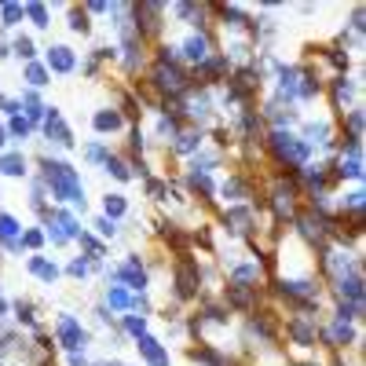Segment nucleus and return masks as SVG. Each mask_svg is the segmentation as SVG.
<instances>
[{
  "mask_svg": "<svg viewBox=\"0 0 366 366\" xmlns=\"http://www.w3.org/2000/svg\"><path fill=\"white\" fill-rule=\"evenodd\" d=\"M8 56V45H0V59H4Z\"/></svg>",
  "mask_w": 366,
  "mask_h": 366,
  "instance_id": "obj_63",
  "label": "nucleus"
},
{
  "mask_svg": "<svg viewBox=\"0 0 366 366\" xmlns=\"http://www.w3.org/2000/svg\"><path fill=\"white\" fill-rule=\"evenodd\" d=\"M48 70H56V73H73V66H77V56L66 48V45H51L48 48V62H45Z\"/></svg>",
  "mask_w": 366,
  "mask_h": 366,
  "instance_id": "obj_25",
  "label": "nucleus"
},
{
  "mask_svg": "<svg viewBox=\"0 0 366 366\" xmlns=\"http://www.w3.org/2000/svg\"><path fill=\"white\" fill-rule=\"evenodd\" d=\"M172 15L183 19V23H191V26H195V34H209L212 4H195V0H183V4H172Z\"/></svg>",
  "mask_w": 366,
  "mask_h": 366,
  "instance_id": "obj_13",
  "label": "nucleus"
},
{
  "mask_svg": "<svg viewBox=\"0 0 366 366\" xmlns=\"http://www.w3.org/2000/svg\"><path fill=\"white\" fill-rule=\"evenodd\" d=\"M132 311H136V315H150V311H154V304H150L147 293H132Z\"/></svg>",
  "mask_w": 366,
  "mask_h": 366,
  "instance_id": "obj_54",
  "label": "nucleus"
},
{
  "mask_svg": "<svg viewBox=\"0 0 366 366\" xmlns=\"http://www.w3.org/2000/svg\"><path fill=\"white\" fill-rule=\"evenodd\" d=\"M319 344L322 348H330V352H359L363 348V330L355 326V322H337V319H330V322H319Z\"/></svg>",
  "mask_w": 366,
  "mask_h": 366,
  "instance_id": "obj_5",
  "label": "nucleus"
},
{
  "mask_svg": "<svg viewBox=\"0 0 366 366\" xmlns=\"http://www.w3.org/2000/svg\"><path fill=\"white\" fill-rule=\"evenodd\" d=\"M117 326H121V333H128V337L136 341V337H143V333H147V315H136V311H125Z\"/></svg>",
  "mask_w": 366,
  "mask_h": 366,
  "instance_id": "obj_32",
  "label": "nucleus"
},
{
  "mask_svg": "<svg viewBox=\"0 0 366 366\" xmlns=\"http://www.w3.org/2000/svg\"><path fill=\"white\" fill-rule=\"evenodd\" d=\"M29 132H34V125H29L26 117H19V114H15V117H12V125H8V136H12V139H26Z\"/></svg>",
  "mask_w": 366,
  "mask_h": 366,
  "instance_id": "obj_47",
  "label": "nucleus"
},
{
  "mask_svg": "<svg viewBox=\"0 0 366 366\" xmlns=\"http://www.w3.org/2000/svg\"><path fill=\"white\" fill-rule=\"evenodd\" d=\"M66 271H70L73 278H88V275H92V264L84 260V256H73V260L66 264Z\"/></svg>",
  "mask_w": 366,
  "mask_h": 366,
  "instance_id": "obj_49",
  "label": "nucleus"
},
{
  "mask_svg": "<svg viewBox=\"0 0 366 366\" xmlns=\"http://www.w3.org/2000/svg\"><path fill=\"white\" fill-rule=\"evenodd\" d=\"M12 311H15V322H23V326H29V330H40L37 326V308L29 304V300H15Z\"/></svg>",
  "mask_w": 366,
  "mask_h": 366,
  "instance_id": "obj_35",
  "label": "nucleus"
},
{
  "mask_svg": "<svg viewBox=\"0 0 366 366\" xmlns=\"http://www.w3.org/2000/svg\"><path fill=\"white\" fill-rule=\"evenodd\" d=\"M136 348H139V355H143L147 366H172V355L165 352V344H161L158 337H150V333L136 337Z\"/></svg>",
  "mask_w": 366,
  "mask_h": 366,
  "instance_id": "obj_20",
  "label": "nucleus"
},
{
  "mask_svg": "<svg viewBox=\"0 0 366 366\" xmlns=\"http://www.w3.org/2000/svg\"><path fill=\"white\" fill-rule=\"evenodd\" d=\"M125 212H128V198H125V195H106V198H103V217H106V220L117 223Z\"/></svg>",
  "mask_w": 366,
  "mask_h": 366,
  "instance_id": "obj_33",
  "label": "nucleus"
},
{
  "mask_svg": "<svg viewBox=\"0 0 366 366\" xmlns=\"http://www.w3.org/2000/svg\"><path fill=\"white\" fill-rule=\"evenodd\" d=\"M4 143H8V128L0 125V147H4Z\"/></svg>",
  "mask_w": 366,
  "mask_h": 366,
  "instance_id": "obj_62",
  "label": "nucleus"
},
{
  "mask_svg": "<svg viewBox=\"0 0 366 366\" xmlns=\"http://www.w3.org/2000/svg\"><path fill=\"white\" fill-rule=\"evenodd\" d=\"M183 183H187V195H198L206 206H212V198H217V180H212L209 172H187Z\"/></svg>",
  "mask_w": 366,
  "mask_h": 366,
  "instance_id": "obj_23",
  "label": "nucleus"
},
{
  "mask_svg": "<svg viewBox=\"0 0 366 366\" xmlns=\"http://www.w3.org/2000/svg\"><path fill=\"white\" fill-rule=\"evenodd\" d=\"M330 366H359V359H355V363H348V359H344V352H333Z\"/></svg>",
  "mask_w": 366,
  "mask_h": 366,
  "instance_id": "obj_59",
  "label": "nucleus"
},
{
  "mask_svg": "<svg viewBox=\"0 0 366 366\" xmlns=\"http://www.w3.org/2000/svg\"><path fill=\"white\" fill-rule=\"evenodd\" d=\"M231 136H234V132H231V128H223V125H217V128H212V139H217V147H220V150H228V147L234 143Z\"/></svg>",
  "mask_w": 366,
  "mask_h": 366,
  "instance_id": "obj_55",
  "label": "nucleus"
},
{
  "mask_svg": "<svg viewBox=\"0 0 366 366\" xmlns=\"http://www.w3.org/2000/svg\"><path fill=\"white\" fill-rule=\"evenodd\" d=\"M12 51H15L19 59H34V56H37V48H34V40H29V37H19Z\"/></svg>",
  "mask_w": 366,
  "mask_h": 366,
  "instance_id": "obj_52",
  "label": "nucleus"
},
{
  "mask_svg": "<svg viewBox=\"0 0 366 366\" xmlns=\"http://www.w3.org/2000/svg\"><path fill=\"white\" fill-rule=\"evenodd\" d=\"M84 12H92V15H103V12H110V4H103V0H92V4H84Z\"/></svg>",
  "mask_w": 366,
  "mask_h": 366,
  "instance_id": "obj_58",
  "label": "nucleus"
},
{
  "mask_svg": "<svg viewBox=\"0 0 366 366\" xmlns=\"http://www.w3.org/2000/svg\"><path fill=\"white\" fill-rule=\"evenodd\" d=\"M311 51H319V56H322V59H326V62H330V66H333V70H337V73H344V77H348L352 56H348V51H344V48H337V45H330V48H311Z\"/></svg>",
  "mask_w": 366,
  "mask_h": 366,
  "instance_id": "obj_28",
  "label": "nucleus"
},
{
  "mask_svg": "<svg viewBox=\"0 0 366 366\" xmlns=\"http://www.w3.org/2000/svg\"><path fill=\"white\" fill-rule=\"evenodd\" d=\"M355 95H359V81L344 77V73H337V77L330 81V103H333V110H337V114H348L352 110Z\"/></svg>",
  "mask_w": 366,
  "mask_h": 366,
  "instance_id": "obj_15",
  "label": "nucleus"
},
{
  "mask_svg": "<svg viewBox=\"0 0 366 366\" xmlns=\"http://www.w3.org/2000/svg\"><path fill=\"white\" fill-rule=\"evenodd\" d=\"M0 172H4V176H26V158L19 154V150L4 154L0 158Z\"/></svg>",
  "mask_w": 366,
  "mask_h": 366,
  "instance_id": "obj_36",
  "label": "nucleus"
},
{
  "mask_svg": "<svg viewBox=\"0 0 366 366\" xmlns=\"http://www.w3.org/2000/svg\"><path fill=\"white\" fill-rule=\"evenodd\" d=\"M92 125H95V132H117V128H125V117H121V110L106 106V110H99L92 117Z\"/></svg>",
  "mask_w": 366,
  "mask_h": 366,
  "instance_id": "obj_30",
  "label": "nucleus"
},
{
  "mask_svg": "<svg viewBox=\"0 0 366 366\" xmlns=\"http://www.w3.org/2000/svg\"><path fill=\"white\" fill-rule=\"evenodd\" d=\"M165 12L169 8L161 4V0H143V4H128V19H132L136 34L139 37H158L161 26H165Z\"/></svg>",
  "mask_w": 366,
  "mask_h": 366,
  "instance_id": "obj_6",
  "label": "nucleus"
},
{
  "mask_svg": "<svg viewBox=\"0 0 366 366\" xmlns=\"http://www.w3.org/2000/svg\"><path fill=\"white\" fill-rule=\"evenodd\" d=\"M147 198H150V202H165V198H169V180L150 176V180H147Z\"/></svg>",
  "mask_w": 366,
  "mask_h": 366,
  "instance_id": "obj_46",
  "label": "nucleus"
},
{
  "mask_svg": "<svg viewBox=\"0 0 366 366\" xmlns=\"http://www.w3.org/2000/svg\"><path fill=\"white\" fill-rule=\"evenodd\" d=\"M330 293H333V300H352V304H363V297H366V289H363V267H359V271H348V275L333 278Z\"/></svg>",
  "mask_w": 366,
  "mask_h": 366,
  "instance_id": "obj_14",
  "label": "nucleus"
},
{
  "mask_svg": "<svg viewBox=\"0 0 366 366\" xmlns=\"http://www.w3.org/2000/svg\"><path fill=\"white\" fill-rule=\"evenodd\" d=\"M40 180H45V187L51 191L56 202H73L84 212V187H81V176L73 172V165L56 161V158H40Z\"/></svg>",
  "mask_w": 366,
  "mask_h": 366,
  "instance_id": "obj_1",
  "label": "nucleus"
},
{
  "mask_svg": "<svg viewBox=\"0 0 366 366\" xmlns=\"http://www.w3.org/2000/svg\"><path fill=\"white\" fill-rule=\"evenodd\" d=\"M23 239V249H40L45 245V231H26V234H19Z\"/></svg>",
  "mask_w": 366,
  "mask_h": 366,
  "instance_id": "obj_53",
  "label": "nucleus"
},
{
  "mask_svg": "<svg viewBox=\"0 0 366 366\" xmlns=\"http://www.w3.org/2000/svg\"><path fill=\"white\" fill-rule=\"evenodd\" d=\"M84 158H88L92 165H106V158H110V150H106L103 143H88V147H84Z\"/></svg>",
  "mask_w": 366,
  "mask_h": 366,
  "instance_id": "obj_48",
  "label": "nucleus"
},
{
  "mask_svg": "<svg viewBox=\"0 0 366 366\" xmlns=\"http://www.w3.org/2000/svg\"><path fill=\"white\" fill-rule=\"evenodd\" d=\"M103 304L110 308V311H132V293H128L125 286H106V297H103Z\"/></svg>",
  "mask_w": 366,
  "mask_h": 366,
  "instance_id": "obj_29",
  "label": "nucleus"
},
{
  "mask_svg": "<svg viewBox=\"0 0 366 366\" xmlns=\"http://www.w3.org/2000/svg\"><path fill=\"white\" fill-rule=\"evenodd\" d=\"M143 147H147V139H143V128L132 125L128 128V158H143Z\"/></svg>",
  "mask_w": 366,
  "mask_h": 366,
  "instance_id": "obj_42",
  "label": "nucleus"
},
{
  "mask_svg": "<svg viewBox=\"0 0 366 366\" xmlns=\"http://www.w3.org/2000/svg\"><path fill=\"white\" fill-rule=\"evenodd\" d=\"M70 29L81 37L92 34V23H88V12H84V8H70Z\"/></svg>",
  "mask_w": 366,
  "mask_h": 366,
  "instance_id": "obj_38",
  "label": "nucleus"
},
{
  "mask_svg": "<svg viewBox=\"0 0 366 366\" xmlns=\"http://www.w3.org/2000/svg\"><path fill=\"white\" fill-rule=\"evenodd\" d=\"M363 29H366V8L355 4V8H352V34L363 37Z\"/></svg>",
  "mask_w": 366,
  "mask_h": 366,
  "instance_id": "obj_51",
  "label": "nucleus"
},
{
  "mask_svg": "<svg viewBox=\"0 0 366 366\" xmlns=\"http://www.w3.org/2000/svg\"><path fill=\"white\" fill-rule=\"evenodd\" d=\"M341 125L348 132V139H363V106H352L348 114H341Z\"/></svg>",
  "mask_w": 366,
  "mask_h": 366,
  "instance_id": "obj_34",
  "label": "nucleus"
},
{
  "mask_svg": "<svg viewBox=\"0 0 366 366\" xmlns=\"http://www.w3.org/2000/svg\"><path fill=\"white\" fill-rule=\"evenodd\" d=\"M212 56V40H209V34H191L187 40L180 45V59L183 62H191V66H202Z\"/></svg>",
  "mask_w": 366,
  "mask_h": 366,
  "instance_id": "obj_17",
  "label": "nucleus"
},
{
  "mask_svg": "<svg viewBox=\"0 0 366 366\" xmlns=\"http://www.w3.org/2000/svg\"><path fill=\"white\" fill-rule=\"evenodd\" d=\"M260 117H264V125H271V128H293L300 121V114L293 110V106H282V103H275V99L264 103Z\"/></svg>",
  "mask_w": 366,
  "mask_h": 366,
  "instance_id": "obj_21",
  "label": "nucleus"
},
{
  "mask_svg": "<svg viewBox=\"0 0 366 366\" xmlns=\"http://www.w3.org/2000/svg\"><path fill=\"white\" fill-rule=\"evenodd\" d=\"M84 73H88V77H99V59H88V62H84Z\"/></svg>",
  "mask_w": 366,
  "mask_h": 366,
  "instance_id": "obj_60",
  "label": "nucleus"
},
{
  "mask_svg": "<svg viewBox=\"0 0 366 366\" xmlns=\"http://www.w3.org/2000/svg\"><path fill=\"white\" fill-rule=\"evenodd\" d=\"M220 223H223V231L239 234V239H249L256 231V212L249 206H228L220 212Z\"/></svg>",
  "mask_w": 366,
  "mask_h": 366,
  "instance_id": "obj_11",
  "label": "nucleus"
},
{
  "mask_svg": "<svg viewBox=\"0 0 366 366\" xmlns=\"http://www.w3.org/2000/svg\"><path fill=\"white\" fill-rule=\"evenodd\" d=\"M95 231H99L103 239H117V223H114V220H106V217L95 220Z\"/></svg>",
  "mask_w": 366,
  "mask_h": 366,
  "instance_id": "obj_56",
  "label": "nucleus"
},
{
  "mask_svg": "<svg viewBox=\"0 0 366 366\" xmlns=\"http://www.w3.org/2000/svg\"><path fill=\"white\" fill-rule=\"evenodd\" d=\"M264 300V289H239V286H223L220 304L231 311V315H253Z\"/></svg>",
  "mask_w": 366,
  "mask_h": 366,
  "instance_id": "obj_9",
  "label": "nucleus"
},
{
  "mask_svg": "<svg viewBox=\"0 0 366 366\" xmlns=\"http://www.w3.org/2000/svg\"><path fill=\"white\" fill-rule=\"evenodd\" d=\"M202 289H206V267H202V260L191 253L176 256V264H172V297H176V304L198 300Z\"/></svg>",
  "mask_w": 366,
  "mask_h": 366,
  "instance_id": "obj_2",
  "label": "nucleus"
},
{
  "mask_svg": "<svg viewBox=\"0 0 366 366\" xmlns=\"http://www.w3.org/2000/svg\"><path fill=\"white\" fill-rule=\"evenodd\" d=\"M187 359L198 363V366H234V359H231L228 352H220L217 344H206V341L191 344V348H187Z\"/></svg>",
  "mask_w": 366,
  "mask_h": 366,
  "instance_id": "obj_18",
  "label": "nucleus"
},
{
  "mask_svg": "<svg viewBox=\"0 0 366 366\" xmlns=\"http://www.w3.org/2000/svg\"><path fill=\"white\" fill-rule=\"evenodd\" d=\"M286 366H322V363H315V359H304V363H286Z\"/></svg>",
  "mask_w": 366,
  "mask_h": 366,
  "instance_id": "obj_61",
  "label": "nucleus"
},
{
  "mask_svg": "<svg viewBox=\"0 0 366 366\" xmlns=\"http://www.w3.org/2000/svg\"><path fill=\"white\" fill-rule=\"evenodd\" d=\"M143 84L158 95L161 103H165V99H180V95L191 88V70L183 66V62H180V66H158V62H154V66L147 70Z\"/></svg>",
  "mask_w": 366,
  "mask_h": 366,
  "instance_id": "obj_3",
  "label": "nucleus"
},
{
  "mask_svg": "<svg viewBox=\"0 0 366 366\" xmlns=\"http://www.w3.org/2000/svg\"><path fill=\"white\" fill-rule=\"evenodd\" d=\"M117 286H125L128 293H147L150 286V267L139 253H128L121 264H117Z\"/></svg>",
  "mask_w": 366,
  "mask_h": 366,
  "instance_id": "obj_7",
  "label": "nucleus"
},
{
  "mask_svg": "<svg viewBox=\"0 0 366 366\" xmlns=\"http://www.w3.org/2000/svg\"><path fill=\"white\" fill-rule=\"evenodd\" d=\"M88 330H81V322L73 315H59L56 322V344H62L66 352H84L88 348Z\"/></svg>",
  "mask_w": 366,
  "mask_h": 366,
  "instance_id": "obj_10",
  "label": "nucleus"
},
{
  "mask_svg": "<svg viewBox=\"0 0 366 366\" xmlns=\"http://www.w3.org/2000/svg\"><path fill=\"white\" fill-rule=\"evenodd\" d=\"M121 117L125 121H139V117H143V103H139L132 92H125V99H121Z\"/></svg>",
  "mask_w": 366,
  "mask_h": 366,
  "instance_id": "obj_39",
  "label": "nucleus"
},
{
  "mask_svg": "<svg viewBox=\"0 0 366 366\" xmlns=\"http://www.w3.org/2000/svg\"><path fill=\"white\" fill-rule=\"evenodd\" d=\"M45 136L56 139L59 147H73V132H70V125L62 121V114L56 110V106H48V110H45Z\"/></svg>",
  "mask_w": 366,
  "mask_h": 366,
  "instance_id": "obj_22",
  "label": "nucleus"
},
{
  "mask_svg": "<svg viewBox=\"0 0 366 366\" xmlns=\"http://www.w3.org/2000/svg\"><path fill=\"white\" fill-rule=\"evenodd\" d=\"M198 315H202V322H212V326H231V311L206 293L198 297Z\"/></svg>",
  "mask_w": 366,
  "mask_h": 366,
  "instance_id": "obj_24",
  "label": "nucleus"
},
{
  "mask_svg": "<svg viewBox=\"0 0 366 366\" xmlns=\"http://www.w3.org/2000/svg\"><path fill=\"white\" fill-rule=\"evenodd\" d=\"M26 81H29V88H45V84H48V66L29 62V66H26Z\"/></svg>",
  "mask_w": 366,
  "mask_h": 366,
  "instance_id": "obj_45",
  "label": "nucleus"
},
{
  "mask_svg": "<svg viewBox=\"0 0 366 366\" xmlns=\"http://www.w3.org/2000/svg\"><path fill=\"white\" fill-rule=\"evenodd\" d=\"M363 315H366L363 304H352V300H333V319H337V322H355V326H359Z\"/></svg>",
  "mask_w": 366,
  "mask_h": 366,
  "instance_id": "obj_31",
  "label": "nucleus"
},
{
  "mask_svg": "<svg viewBox=\"0 0 366 366\" xmlns=\"http://www.w3.org/2000/svg\"><path fill=\"white\" fill-rule=\"evenodd\" d=\"M26 267H29V275H37L40 282H48V286L59 278V267H56V260H48V256H29Z\"/></svg>",
  "mask_w": 366,
  "mask_h": 366,
  "instance_id": "obj_27",
  "label": "nucleus"
},
{
  "mask_svg": "<svg viewBox=\"0 0 366 366\" xmlns=\"http://www.w3.org/2000/svg\"><path fill=\"white\" fill-rule=\"evenodd\" d=\"M228 286H239V289H264L267 286V275L256 260H239L228 271Z\"/></svg>",
  "mask_w": 366,
  "mask_h": 366,
  "instance_id": "obj_12",
  "label": "nucleus"
},
{
  "mask_svg": "<svg viewBox=\"0 0 366 366\" xmlns=\"http://www.w3.org/2000/svg\"><path fill=\"white\" fill-rule=\"evenodd\" d=\"M0 110H4V114H19V110H23V103H19V99H0Z\"/></svg>",
  "mask_w": 366,
  "mask_h": 366,
  "instance_id": "obj_57",
  "label": "nucleus"
},
{
  "mask_svg": "<svg viewBox=\"0 0 366 366\" xmlns=\"http://www.w3.org/2000/svg\"><path fill=\"white\" fill-rule=\"evenodd\" d=\"M180 128H183V121H180V117H172V114H161V117H158V128H154V136H158V139H176V136H180Z\"/></svg>",
  "mask_w": 366,
  "mask_h": 366,
  "instance_id": "obj_37",
  "label": "nucleus"
},
{
  "mask_svg": "<svg viewBox=\"0 0 366 366\" xmlns=\"http://www.w3.org/2000/svg\"><path fill=\"white\" fill-rule=\"evenodd\" d=\"M315 95H322V77L311 66H300V81H297V99H315Z\"/></svg>",
  "mask_w": 366,
  "mask_h": 366,
  "instance_id": "obj_26",
  "label": "nucleus"
},
{
  "mask_svg": "<svg viewBox=\"0 0 366 366\" xmlns=\"http://www.w3.org/2000/svg\"><path fill=\"white\" fill-rule=\"evenodd\" d=\"M282 337L293 344V348L311 352L319 344V319H304V315H289L282 322Z\"/></svg>",
  "mask_w": 366,
  "mask_h": 366,
  "instance_id": "obj_8",
  "label": "nucleus"
},
{
  "mask_svg": "<svg viewBox=\"0 0 366 366\" xmlns=\"http://www.w3.org/2000/svg\"><path fill=\"white\" fill-rule=\"evenodd\" d=\"M103 169L110 172L114 180H121V183H128V180H132V172H128V161H125V158H114V154H110V158H106V165H103Z\"/></svg>",
  "mask_w": 366,
  "mask_h": 366,
  "instance_id": "obj_40",
  "label": "nucleus"
},
{
  "mask_svg": "<svg viewBox=\"0 0 366 366\" xmlns=\"http://www.w3.org/2000/svg\"><path fill=\"white\" fill-rule=\"evenodd\" d=\"M212 15H217V23L228 26V29H249L253 26V15L239 4H212Z\"/></svg>",
  "mask_w": 366,
  "mask_h": 366,
  "instance_id": "obj_19",
  "label": "nucleus"
},
{
  "mask_svg": "<svg viewBox=\"0 0 366 366\" xmlns=\"http://www.w3.org/2000/svg\"><path fill=\"white\" fill-rule=\"evenodd\" d=\"M23 15H26L23 4H0V26H19Z\"/></svg>",
  "mask_w": 366,
  "mask_h": 366,
  "instance_id": "obj_43",
  "label": "nucleus"
},
{
  "mask_svg": "<svg viewBox=\"0 0 366 366\" xmlns=\"http://www.w3.org/2000/svg\"><path fill=\"white\" fill-rule=\"evenodd\" d=\"M282 341V319L275 308H256L253 315H245V330H242V344H278Z\"/></svg>",
  "mask_w": 366,
  "mask_h": 366,
  "instance_id": "obj_4",
  "label": "nucleus"
},
{
  "mask_svg": "<svg viewBox=\"0 0 366 366\" xmlns=\"http://www.w3.org/2000/svg\"><path fill=\"white\" fill-rule=\"evenodd\" d=\"M183 333H187V337L191 341H202V333H206V322H202V315H198V311H195V315H183Z\"/></svg>",
  "mask_w": 366,
  "mask_h": 366,
  "instance_id": "obj_41",
  "label": "nucleus"
},
{
  "mask_svg": "<svg viewBox=\"0 0 366 366\" xmlns=\"http://www.w3.org/2000/svg\"><path fill=\"white\" fill-rule=\"evenodd\" d=\"M26 15L34 19V26H40V29L48 26V8L45 4H26Z\"/></svg>",
  "mask_w": 366,
  "mask_h": 366,
  "instance_id": "obj_50",
  "label": "nucleus"
},
{
  "mask_svg": "<svg viewBox=\"0 0 366 366\" xmlns=\"http://www.w3.org/2000/svg\"><path fill=\"white\" fill-rule=\"evenodd\" d=\"M202 143H206V128L202 125H191V128H180V136L172 139V154L176 158H195Z\"/></svg>",
  "mask_w": 366,
  "mask_h": 366,
  "instance_id": "obj_16",
  "label": "nucleus"
},
{
  "mask_svg": "<svg viewBox=\"0 0 366 366\" xmlns=\"http://www.w3.org/2000/svg\"><path fill=\"white\" fill-rule=\"evenodd\" d=\"M19 239V220L15 217H8V212H0V242H15Z\"/></svg>",
  "mask_w": 366,
  "mask_h": 366,
  "instance_id": "obj_44",
  "label": "nucleus"
}]
</instances>
